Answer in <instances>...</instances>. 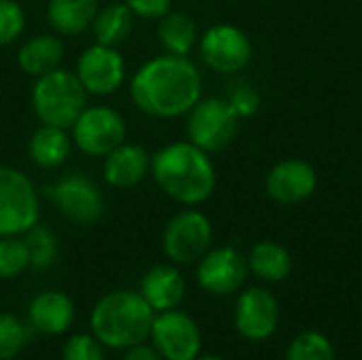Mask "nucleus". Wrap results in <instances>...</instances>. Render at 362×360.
<instances>
[{
	"label": "nucleus",
	"mask_w": 362,
	"mask_h": 360,
	"mask_svg": "<svg viewBox=\"0 0 362 360\" xmlns=\"http://www.w3.org/2000/svg\"><path fill=\"white\" fill-rule=\"evenodd\" d=\"M195 360H227L223 356H216V354H199Z\"/></svg>",
	"instance_id": "34"
},
{
	"label": "nucleus",
	"mask_w": 362,
	"mask_h": 360,
	"mask_svg": "<svg viewBox=\"0 0 362 360\" xmlns=\"http://www.w3.org/2000/svg\"><path fill=\"white\" fill-rule=\"evenodd\" d=\"M286 360H335V350L327 335L318 331H303L291 342Z\"/></svg>",
	"instance_id": "26"
},
{
	"label": "nucleus",
	"mask_w": 362,
	"mask_h": 360,
	"mask_svg": "<svg viewBox=\"0 0 362 360\" xmlns=\"http://www.w3.org/2000/svg\"><path fill=\"white\" fill-rule=\"evenodd\" d=\"M155 185L182 206H199L216 189V168L210 153L189 140L170 142L151 155Z\"/></svg>",
	"instance_id": "2"
},
{
	"label": "nucleus",
	"mask_w": 362,
	"mask_h": 360,
	"mask_svg": "<svg viewBox=\"0 0 362 360\" xmlns=\"http://www.w3.org/2000/svg\"><path fill=\"white\" fill-rule=\"evenodd\" d=\"M23 242L28 246V255H30V267L36 269V272H45L49 269L55 259H57V252H59V246H57V238L55 233L36 223L32 229H28L23 236Z\"/></svg>",
	"instance_id": "25"
},
{
	"label": "nucleus",
	"mask_w": 362,
	"mask_h": 360,
	"mask_svg": "<svg viewBox=\"0 0 362 360\" xmlns=\"http://www.w3.org/2000/svg\"><path fill=\"white\" fill-rule=\"evenodd\" d=\"M157 36L165 53L182 55V57H189V53L197 47L199 40L193 17L180 11H170L159 19Z\"/></svg>",
	"instance_id": "24"
},
{
	"label": "nucleus",
	"mask_w": 362,
	"mask_h": 360,
	"mask_svg": "<svg viewBox=\"0 0 362 360\" xmlns=\"http://www.w3.org/2000/svg\"><path fill=\"white\" fill-rule=\"evenodd\" d=\"M25 30V13L17 0H0V47H8Z\"/></svg>",
	"instance_id": "29"
},
{
	"label": "nucleus",
	"mask_w": 362,
	"mask_h": 360,
	"mask_svg": "<svg viewBox=\"0 0 362 360\" xmlns=\"http://www.w3.org/2000/svg\"><path fill=\"white\" fill-rule=\"evenodd\" d=\"M199 55L208 68L221 74L244 70L252 59V42L244 30L231 23H216L208 28L197 40Z\"/></svg>",
	"instance_id": "11"
},
{
	"label": "nucleus",
	"mask_w": 362,
	"mask_h": 360,
	"mask_svg": "<svg viewBox=\"0 0 362 360\" xmlns=\"http://www.w3.org/2000/svg\"><path fill=\"white\" fill-rule=\"evenodd\" d=\"M212 238L214 231L210 219L195 206H189L165 223L161 246L172 263L191 265L212 248Z\"/></svg>",
	"instance_id": "7"
},
{
	"label": "nucleus",
	"mask_w": 362,
	"mask_h": 360,
	"mask_svg": "<svg viewBox=\"0 0 362 360\" xmlns=\"http://www.w3.org/2000/svg\"><path fill=\"white\" fill-rule=\"evenodd\" d=\"M204 79L199 68L182 55L161 53L144 62L129 81L136 108L155 119H178L202 100Z\"/></svg>",
	"instance_id": "1"
},
{
	"label": "nucleus",
	"mask_w": 362,
	"mask_h": 360,
	"mask_svg": "<svg viewBox=\"0 0 362 360\" xmlns=\"http://www.w3.org/2000/svg\"><path fill=\"white\" fill-rule=\"evenodd\" d=\"M104 350L93 333H74L64 344L62 360H104Z\"/></svg>",
	"instance_id": "30"
},
{
	"label": "nucleus",
	"mask_w": 362,
	"mask_h": 360,
	"mask_svg": "<svg viewBox=\"0 0 362 360\" xmlns=\"http://www.w3.org/2000/svg\"><path fill=\"white\" fill-rule=\"evenodd\" d=\"M136 19H161L172 11L174 0H123Z\"/></svg>",
	"instance_id": "32"
},
{
	"label": "nucleus",
	"mask_w": 362,
	"mask_h": 360,
	"mask_svg": "<svg viewBox=\"0 0 362 360\" xmlns=\"http://www.w3.org/2000/svg\"><path fill=\"white\" fill-rule=\"evenodd\" d=\"M155 312L138 291H112L100 297L91 310V333L106 350H127L151 335Z\"/></svg>",
	"instance_id": "3"
},
{
	"label": "nucleus",
	"mask_w": 362,
	"mask_h": 360,
	"mask_svg": "<svg viewBox=\"0 0 362 360\" xmlns=\"http://www.w3.org/2000/svg\"><path fill=\"white\" fill-rule=\"evenodd\" d=\"M59 214L76 225H93L104 214V195L95 180L72 172L45 189Z\"/></svg>",
	"instance_id": "9"
},
{
	"label": "nucleus",
	"mask_w": 362,
	"mask_h": 360,
	"mask_svg": "<svg viewBox=\"0 0 362 360\" xmlns=\"http://www.w3.org/2000/svg\"><path fill=\"white\" fill-rule=\"evenodd\" d=\"M134 25H136V15L129 11L125 2H108L98 8L89 30L93 34V42L119 47L132 36Z\"/></svg>",
	"instance_id": "22"
},
{
	"label": "nucleus",
	"mask_w": 362,
	"mask_h": 360,
	"mask_svg": "<svg viewBox=\"0 0 362 360\" xmlns=\"http://www.w3.org/2000/svg\"><path fill=\"white\" fill-rule=\"evenodd\" d=\"M227 102H229V106L233 108V112L240 119L252 117L261 108V95H259V91L255 87H248V85H242V87L233 89Z\"/></svg>",
	"instance_id": "31"
},
{
	"label": "nucleus",
	"mask_w": 362,
	"mask_h": 360,
	"mask_svg": "<svg viewBox=\"0 0 362 360\" xmlns=\"http://www.w3.org/2000/svg\"><path fill=\"white\" fill-rule=\"evenodd\" d=\"M72 144L87 157L104 159L110 151L125 142L127 125L123 115L106 104L85 106L70 127Z\"/></svg>",
	"instance_id": "6"
},
{
	"label": "nucleus",
	"mask_w": 362,
	"mask_h": 360,
	"mask_svg": "<svg viewBox=\"0 0 362 360\" xmlns=\"http://www.w3.org/2000/svg\"><path fill=\"white\" fill-rule=\"evenodd\" d=\"M72 146L70 129L40 123L28 140V157L42 170H55L70 159Z\"/></svg>",
	"instance_id": "20"
},
{
	"label": "nucleus",
	"mask_w": 362,
	"mask_h": 360,
	"mask_svg": "<svg viewBox=\"0 0 362 360\" xmlns=\"http://www.w3.org/2000/svg\"><path fill=\"white\" fill-rule=\"evenodd\" d=\"M64 62V42L53 32H40L25 38L17 49V66L23 74L38 79Z\"/></svg>",
	"instance_id": "19"
},
{
	"label": "nucleus",
	"mask_w": 362,
	"mask_h": 360,
	"mask_svg": "<svg viewBox=\"0 0 362 360\" xmlns=\"http://www.w3.org/2000/svg\"><path fill=\"white\" fill-rule=\"evenodd\" d=\"M318 176L312 163L303 159H284L276 163L265 178L267 195L280 206H295L314 195Z\"/></svg>",
	"instance_id": "15"
},
{
	"label": "nucleus",
	"mask_w": 362,
	"mask_h": 360,
	"mask_svg": "<svg viewBox=\"0 0 362 360\" xmlns=\"http://www.w3.org/2000/svg\"><path fill=\"white\" fill-rule=\"evenodd\" d=\"M100 8V0H49L47 21L57 36H81L85 34Z\"/></svg>",
	"instance_id": "21"
},
{
	"label": "nucleus",
	"mask_w": 362,
	"mask_h": 360,
	"mask_svg": "<svg viewBox=\"0 0 362 360\" xmlns=\"http://www.w3.org/2000/svg\"><path fill=\"white\" fill-rule=\"evenodd\" d=\"M280 323V306L276 295L265 286H250L240 293L233 310L235 331L248 342H267Z\"/></svg>",
	"instance_id": "14"
},
{
	"label": "nucleus",
	"mask_w": 362,
	"mask_h": 360,
	"mask_svg": "<svg viewBox=\"0 0 362 360\" xmlns=\"http://www.w3.org/2000/svg\"><path fill=\"white\" fill-rule=\"evenodd\" d=\"M76 310L72 299L62 291H42L28 306L30 327L40 335H64L74 323Z\"/></svg>",
	"instance_id": "17"
},
{
	"label": "nucleus",
	"mask_w": 362,
	"mask_h": 360,
	"mask_svg": "<svg viewBox=\"0 0 362 360\" xmlns=\"http://www.w3.org/2000/svg\"><path fill=\"white\" fill-rule=\"evenodd\" d=\"M87 91L78 83L74 70L55 68L38 79L32 87V110L42 125L70 129L87 106Z\"/></svg>",
	"instance_id": "4"
},
{
	"label": "nucleus",
	"mask_w": 362,
	"mask_h": 360,
	"mask_svg": "<svg viewBox=\"0 0 362 360\" xmlns=\"http://www.w3.org/2000/svg\"><path fill=\"white\" fill-rule=\"evenodd\" d=\"M40 219L34 182L11 166H0V238L23 236Z\"/></svg>",
	"instance_id": "5"
},
{
	"label": "nucleus",
	"mask_w": 362,
	"mask_h": 360,
	"mask_svg": "<svg viewBox=\"0 0 362 360\" xmlns=\"http://www.w3.org/2000/svg\"><path fill=\"white\" fill-rule=\"evenodd\" d=\"M240 117L223 98H202L187 112V138L206 153L225 151L238 134Z\"/></svg>",
	"instance_id": "8"
},
{
	"label": "nucleus",
	"mask_w": 362,
	"mask_h": 360,
	"mask_svg": "<svg viewBox=\"0 0 362 360\" xmlns=\"http://www.w3.org/2000/svg\"><path fill=\"white\" fill-rule=\"evenodd\" d=\"M30 329L11 312H0V360H13L21 354L30 339Z\"/></svg>",
	"instance_id": "27"
},
{
	"label": "nucleus",
	"mask_w": 362,
	"mask_h": 360,
	"mask_svg": "<svg viewBox=\"0 0 362 360\" xmlns=\"http://www.w3.org/2000/svg\"><path fill=\"white\" fill-rule=\"evenodd\" d=\"M123 360H163V359H161V354H159L153 346H148V344L144 342V344H138V346L127 348V350H125V354H123Z\"/></svg>",
	"instance_id": "33"
},
{
	"label": "nucleus",
	"mask_w": 362,
	"mask_h": 360,
	"mask_svg": "<svg viewBox=\"0 0 362 360\" xmlns=\"http://www.w3.org/2000/svg\"><path fill=\"white\" fill-rule=\"evenodd\" d=\"M248 274L250 269L246 257L233 246H221V248H210L197 261L195 280L199 289H204L206 293L216 297H227L242 291Z\"/></svg>",
	"instance_id": "13"
},
{
	"label": "nucleus",
	"mask_w": 362,
	"mask_h": 360,
	"mask_svg": "<svg viewBox=\"0 0 362 360\" xmlns=\"http://www.w3.org/2000/svg\"><path fill=\"white\" fill-rule=\"evenodd\" d=\"M30 269L28 246L21 236L0 238V278L11 280Z\"/></svg>",
	"instance_id": "28"
},
{
	"label": "nucleus",
	"mask_w": 362,
	"mask_h": 360,
	"mask_svg": "<svg viewBox=\"0 0 362 360\" xmlns=\"http://www.w3.org/2000/svg\"><path fill=\"white\" fill-rule=\"evenodd\" d=\"M246 261H248V269L263 282H282L288 278L293 269L291 252L282 244L272 240L255 244Z\"/></svg>",
	"instance_id": "23"
},
{
	"label": "nucleus",
	"mask_w": 362,
	"mask_h": 360,
	"mask_svg": "<svg viewBox=\"0 0 362 360\" xmlns=\"http://www.w3.org/2000/svg\"><path fill=\"white\" fill-rule=\"evenodd\" d=\"M125 59L119 53V47H108L93 42L81 51L76 57L74 74L83 89L91 95H112L121 89L125 81Z\"/></svg>",
	"instance_id": "12"
},
{
	"label": "nucleus",
	"mask_w": 362,
	"mask_h": 360,
	"mask_svg": "<svg viewBox=\"0 0 362 360\" xmlns=\"http://www.w3.org/2000/svg\"><path fill=\"white\" fill-rule=\"evenodd\" d=\"M138 293L151 306V310L159 314V312L180 308L187 295V282L178 267L155 265L142 276Z\"/></svg>",
	"instance_id": "18"
},
{
	"label": "nucleus",
	"mask_w": 362,
	"mask_h": 360,
	"mask_svg": "<svg viewBox=\"0 0 362 360\" xmlns=\"http://www.w3.org/2000/svg\"><path fill=\"white\" fill-rule=\"evenodd\" d=\"M104 182L112 189H132L151 174V153L140 144L123 142L104 157Z\"/></svg>",
	"instance_id": "16"
},
{
	"label": "nucleus",
	"mask_w": 362,
	"mask_h": 360,
	"mask_svg": "<svg viewBox=\"0 0 362 360\" xmlns=\"http://www.w3.org/2000/svg\"><path fill=\"white\" fill-rule=\"evenodd\" d=\"M148 339L163 360H195L204 346L199 325L178 308L155 314Z\"/></svg>",
	"instance_id": "10"
}]
</instances>
